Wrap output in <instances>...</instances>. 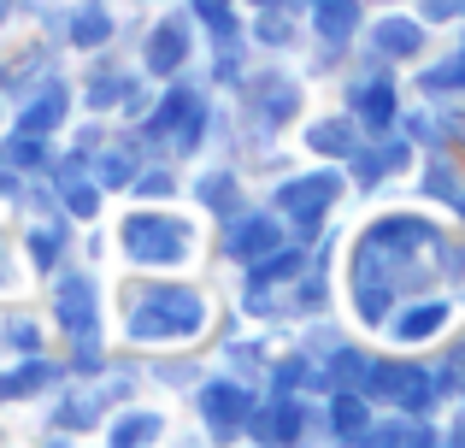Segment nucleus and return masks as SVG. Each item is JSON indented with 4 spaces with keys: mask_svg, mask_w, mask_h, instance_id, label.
<instances>
[]
</instances>
